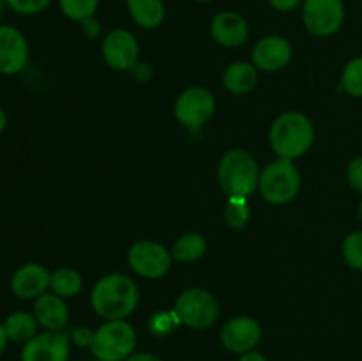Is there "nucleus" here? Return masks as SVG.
Segmentation results:
<instances>
[{
    "label": "nucleus",
    "mask_w": 362,
    "mask_h": 361,
    "mask_svg": "<svg viewBox=\"0 0 362 361\" xmlns=\"http://www.w3.org/2000/svg\"><path fill=\"white\" fill-rule=\"evenodd\" d=\"M262 340V328L255 319L240 315L223 326L221 343L228 353L244 354L255 350Z\"/></svg>",
    "instance_id": "obj_13"
},
{
    "label": "nucleus",
    "mask_w": 362,
    "mask_h": 361,
    "mask_svg": "<svg viewBox=\"0 0 362 361\" xmlns=\"http://www.w3.org/2000/svg\"><path fill=\"white\" fill-rule=\"evenodd\" d=\"M49 289L53 294L60 297H74L83 289V278L78 271L71 268H59L52 273V283Z\"/></svg>",
    "instance_id": "obj_21"
},
{
    "label": "nucleus",
    "mask_w": 362,
    "mask_h": 361,
    "mask_svg": "<svg viewBox=\"0 0 362 361\" xmlns=\"http://www.w3.org/2000/svg\"><path fill=\"white\" fill-rule=\"evenodd\" d=\"M194 2H200V4H205V2H212V0H194Z\"/></svg>",
    "instance_id": "obj_36"
},
{
    "label": "nucleus",
    "mask_w": 362,
    "mask_h": 361,
    "mask_svg": "<svg viewBox=\"0 0 362 361\" xmlns=\"http://www.w3.org/2000/svg\"><path fill=\"white\" fill-rule=\"evenodd\" d=\"M2 324L6 329L7 340L11 342L27 343L28 340L37 335L39 322L34 314H28V311H13L11 315H7Z\"/></svg>",
    "instance_id": "obj_20"
},
{
    "label": "nucleus",
    "mask_w": 362,
    "mask_h": 361,
    "mask_svg": "<svg viewBox=\"0 0 362 361\" xmlns=\"http://www.w3.org/2000/svg\"><path fill=\"white\" fill-rule=\"evenodd\" d=\"M341 88L354 98H362V57L346 64L341 76Z\"/></svg>",
    "instance_id": "obj_25"
},
{
    "label": "nucleus",
    "mask_w": 362,
    "mask_h": 361,
    "mask_svg": "<svg viewBox=\"0 0 362 361\" xmlns=\"http://www.w3.org/2000/svg\"><path fill=\"white\" fill-rule=\"evenodd\" d=\"M127 11L134 23L141 28H158L165 20V4L163 0H126Z\"/></svg>",
    "instance_id": "obj_19"
},
{
    "label": "nucleus",
    "mask_w": 362,
    "mask_h": 361,
    "mask_svg": "<svg viewBox=\"0 0 362 361\" xmlns=\"http://www.w3.org/2000/svg\"><path fill=\"white\" fill-rule=\"evenodd\" d=\"M136 347V331L126 319L106 321L94 331L90 350L99 361H126Z\"/></svg>",
    "instance_id": "obj_4"
},
{
    "label": "nucleus",
    "mask_w": 362,
    "mask_h": 361,
    "mask_svg": "<svg viewBox=\"0 0 362 361\" xmlns=\"http://www.w3.org/2000/svg\"><path fill=\"white\" fill-rule=\"evenodd\" d=\"M303 21L317 38L336 34L345 21L343 0H304Z\"/></svg>",
    "instance_id": "obj_7"
},
{
    "label": "nucleus",
    "mask_w": 362,
    "mask_h": 361,
    "mask_svg": "<svg viewBox=\"0 0 362 361\" xmlns=\"http://www.w3.org/2000/svg\"><path fill=\"white\" fill-rule=\"evenodd\" d=\"M6 7H7L6 0H0V16H2V14H4V11H6Z\"/></svg>",
    "instance_id": "obj_35"
},
{
    "label": "nucleus",
    "mask_w": 362,
    "mask_h": 361,
    "mask_svg": "<svg viewBox=\"0 0 362 361\" xmlns=\"http://www.w3.org/2000/svg\"><path fill=\"white\" fill-rule=\"evenodd\" d=\"M272 9L281 11V13H288V11H293L296 7H299L300 4H304V0H269Z\"/></svg>",
    "instance_id": "obj_29"
},
{
    "label": "nucleus",
    "mask_w": 362,
    "mask_h": 361,
    "mask_svg": "<svg viewBox=\"0 0 362 361\" xmlns=\"http://www.w3.org/2000/svg\"><path fill=\"white\" fill-rule=\"evenodd\" d=\"M7 342H9V340H7L6 329H4V324H2V322H0V354H2L4 350H6Z\"/></svg>",
    "instance_id": "obj_33"
},
{
    "label": "nucleus",
    "mask_w": 362,
    "mask_h": 361,
    "mask_svg": "<svg viewBox=\"0 0 362 361\" xmlns=\"http://www.w3.org/2000/svg\"><path fill=\"white\" fill-rule=\"evenodd\" d=\"M269 140H271V147L278 154V158L293 161L306 154L313 145V122L310 120V117L300 112L281 113L272 122Z\"/></svg>",
    "instance_id": "obj_2"
},
{
    "label": "nucleus",
    "mask_w": 362,
    "mask_h": 361,
    "mask_svg": "<svg viewBox=\"0 0 362 361\" xmlns=\"http://www.w3.org/2000/svg\"><path fill=\"white\" fill-rule=\"evenodd\" d=\"M64 16L73 21H85L92 18L99 7V0H59Z\"/></svg>",
    "instance_id": "obj_24"
},
{
    "label": "nucleus",
    "mask_w": 362,
    "mask_h": 361,
    "mask_svg": "<svg viewBox=\"0 0 362 361\" xmlns=\"http://www.w3.org/2000/svg\"><path fill=\"white\" fill-rule=\"evenodd\" d=\"M6 126H7V115H6V112H4V110L0 108V134L4 133Z\"/></svg>",
    "instance_id": "obj_34"
},
{
    "label": "nucleus",
    "mask_w": 362,
    "mask_h": 361,
    "mask_svg": "<svg viewBox=\"0 0 362 361\" xmlns=\"http://www.w3.org/2000/svg\"><path fill=\"white\" fill-rule=\"evenodd\" d=\"M290 59H292V45L283 35H265L253 48L255 67L267 73L283 69Z\"/></svg>",
    "instance_id": "obj_15"
},
{
    "label": "nucleus",
    "mask_w": 362,
    "mask_h": 361,
    "mask_svg": "<svg viewBox=\"0 0 362 361\" xmlns=\"http://www.w3.org/2000/svg\"><path fill=\"white\" fill-rule=\"evenodd\" d=\"M52 283V273L37 262L21 265L11 278V290L20 299H37L46 294Z\"/></svg>",
    "instance_id": "obj_14"
},
{
    "label": "nucleus",
    "mask_w": 362,
    "mask_h": 361,
    "mask_svg": "<svg viewBox=\"0 0 362 361\" xmlns=\"http://www.w3.org/2000/svg\"><path fill=\"white\" fill-rule=\"evenodd\" d=\"M251 218L250 205H247V198L243 197H228L225 207V219L232 229H244Z\"/></svg>",
    "instance_id": "obj_23"
},
{
    "label": "nucleus",
    "mask_w": 362,
    "mask_h": 361,
    "mask_svg": "<svg viewBox=\"0 0 362 361\" xmlns=\"http://www.w3.org/2000/svg\"><path fill=\"white\" fill-rule=\"evenodd\" d=\"M343 257L350 268L362 271V232H352L345 237Z\"/></svg>",
    "instance_id": "obj_26"
},
{
    "label": "nucleus",
    "mask_w": 362,
    "mask_h": 361,
    "mask_svg": "<svg viewBox=\"0 0 362 361\" xmlns=\"http://www.w3.org/2000/svg\"><path fill=\"white\" fill-rule=\"evenodd\" d=\"M173 315L191 329L211 328L219 319V303L211 290L193 287L177 297Z\"/></svg>",
    "instance_id": "obj_6"
},
{
    "label": "nucleus",
    "mask_w": 362,
    "mask_h": 361,
    "mask_svg": "<svg viewBox=\"0 0 362 361\" xmlns=\"http://www.w3.org/2000/svg\"><path fill=\"white\" fill-rule=\"evenodd\" d=\"M300 173L293 161L278 158L276 161L269 163L260 173L258 190H260L264 200L269 204L281 205L293 200L299 193Z\"/></svg>",
    "instance_id": "obj_5"
},
{
    "label": "nucleus",
    "mask_w": 362,
    "mask_h": 361,
    "mask_svg": "<svg viewBox=\"0 0 362 361\" xmlns=\"http://www.w3.org/2000/svg\"><path fill=\"white\" fill-rule=\"evenodd\" d=\"M28 62V42L13 25H0V74H18Z\"/></svg>",
    "instance_id": "obj_12"
},
{
    "label": "nucleus",
    "mask_w": 362,
    "mask_h": 361,
    "mask_svg": "<svg viewBox=\"0 0 362 361\" xmlns=\"http://www.w3.org/2000/svg\"><path fill=\"white\" fill-rule=\"evenodd\" d=\"M257 81V67L250 62H232L223 73V85L232 94H247L253 91Z\"/></svg>",
    "instance_id": "obj_18"
},
{
    "label": "nucleus",
    "mask_w": 362,
    "mask_h": 361,
    "mask_svg": "<svg viewBox=\"0 0 362 361\" xmlns=\"http://www.w3.org/2000/svg\"><path fill=\"white\" fill-rule=\"evenodd\" d=\"M7 7L14 13L23 14V16H34V14L42 13L46 7L52 4V0H6Z\"/></svg>",
    "instance_id": "obj_27"
},
{
    "label": "nucleus",
    "mask_w": 362,
    "mask_h": 361,
    "mask_svg": "<svg viewBox=\"0 0 362 361\" xmlns=\"http://www.w3.org/2000/svg\"><path fill=\"white\" fill-rule=\"evenodd\" d=\"M103 57L112 69H133L140 57V45L129 30L115 28L103 39Z\"/></svg>",
    "instance_id": "obj_10"
},
{
    "label": "nucleus",
    "mask_w": 362,
    "mask_h": 361,
    "mask_svg": "<svg viewBox=\"0 0 362 361\" xmlns=\"http://www.w3.org/2000/svg\"><path fill=\"white\" fill-rule=\"evenodd\" d=\"M359 212H361V218H362V202H361V207H359Z\"/></svg>",
    "instance_id": "obj_37"
},
{
    "label": "nucleus",
    "mask_w": 362,
    "mask_h": 361,
    "mask_svg": "<svg viewBox=\"0 0 362 361\" xmlns=\"http://www.w3.org/2000/svg\"><path fill=\"white\" fill-rule=\"evenodd\" d=\"M177 120L189 130H200L216 112V99L207 88L189 87L175 101Z\"/></svg>",
    "instance_id": "obj_8"
},
{
    "label": "nucleus",
    "mask_w": 362,
    "mask_h": 361,
    "mask_svg": "<svg viewBox=\"0 0 362 361\" xmlns=\"http://www.w3.org/2000/svg\"><path fill=\"white\" fill-rule=\"evenodd\" d=\"M211 35L225 48H237L250 39V25L233 11H221L211 21Z\"/></svg>",
    "instance_id": "obj_16"
},
{
    "label": "nucleus",
    "mask_w": 362,
    "mask_h": 361,
    "mask_svg": "<svg viewBox=\"0 0 362 361\" xmlns=\"http://www.w3.org/2000/svg\"><path fill=\"white\" fill-rule=\"evenodd\" d=\"M69 354V336L62 331H46L23 343L20 357L21 361H67Z\"/></svg>",
    "instance_id": "obj_11"
},
{
    "label": "nucleus",
    "mask_w": 362,
    "mask_h": 361,
    "mask_svg": "<svg viewBox=\"0 0 362 361\" xmlns=\"http://www.w3.org/2000/svg\"><path fill=\"white\" fill-rule=\"evenodd\" d=\"M346 179L354 190L362 193V158H356L354 161H350L349 168H346Z\"/></svg>",
    "instance_id": "obj_28"
},
{
    "label": "nucleus",
    "mask_w": 362,
    "mask_h": 361,
    "mask_svg": "<svg viewBox=\"0 0 362 361\" xmlns=\"http://www.w3.org/2000/svg\"><path fill=\"white\" fill-rule=\"evenodd\" d=\"M81 28H83V32L88 38H95V35H99V32H101V25H99V21L95 20L94 16L81 21Z\"/></svg>",
    "instance_id": "obj_30"
},
{
    "label": "nucleus",
    "mask_w": 362,
    "mask_h": 361,
    "mask_svg": "<svg viewBox=\"0 0 362 361\" xmlns=\"http://www.w3.org/2000/svg\"><path fill=\"white\" fill-rule=\"evenodd\" d=\"M205 251H207L205 237L197 232H189L179 237L177 243L173 244L172 257L179 262H194L204 257Z\"/></svg>",
    "instance_id": "obj_22"
},
{
    "label": "nucleus",
    "mask_w": 362,
    "mask_h": 361,
    "mask_svg": "<svg viewBox=\"0 0 362 361\" xmlns=\"http://www.w3.org/2000/svg\"><path fill=\"white\" fill-rule=\"evenodd\" d=\"M218 179L219 186L228 197L250 198L258 188L260 172L250 152L244 149H232L219 161Z\"/></svg>",
    "instance_id": "obj_3"
},
{
    "label": "nucleus",
    "mask_w": 362,
    "mask_h": 361,
    "mask_svg": "<svg viewBox=\"0 0 362 361\" xmlns=\"http://www.w3.org/2000/svg\"><path fill=\"white\" fill-rule=\"evenodd\" d=\"M239 361H267V357L262 353H258V350H250V353L240 354Z\"/></svg>",
    "instance_id": "obj_32"
},
{
    "label": "nucleus",
    "mask_w": 362,
    "mask_h": 361,
    "mask_svg": "<svg viewBox=\"0 0 362 361\" xmlns=\"http://www.w3.org/2000/svg\"><path fill=\"white\" fill-rule=\"evenodd\" d=\"M34 317L46 331H62L69 322V308L64 297L57 294H42L34 301Z\"/></svg>",
    "instance_id": "obj_17"
},
{
    "label": "nucleus",
    "mask_w": 362,
    "mask_h": 361,
    "mask_svg": "<svg viewBox=\"0 0 362 361\" xmlns=\"http://www.w3.org/2000/svg\"><path fill=\"white\" fill-rule=\"evenodd\" d=\"M131 269L144 278H161L172 265V253L154 241H138L127 253Z\"/></svg>",
    "instance_id": "obj_9"
},
{
    "label": "nucleus",
    "mask_w": 362,
    "mask_h": 361,
    "mask_svg": "<svg viewBox=\"0 0 362 361\" xmlns=\"http://www.w3.org/2000/svg\"><path fill=\"white\" fill-rule=\"evenodd\" d=\"M126 361H163V360L151 353H133Z\"/></svg>",
    "instance_id": "obj_31"
},
{
    "label": "nucleus",
    "mask_w": 362,
    "mask_h": 361,
    "mask_svg": "<svg viewBox=\"0 0 362 361\" xmlns=\"http://www.w3.org/2000/svg\"><path fill=\"white\" fill-rule=\"evenodd\" d=\"M138 301L140 290L136 283L120 273H112L99 278L90 294L92 308L106 321H122L129 317L136 310Z\"/></svg>",
    "instance_id": "obj_1"
}]
</instances>
